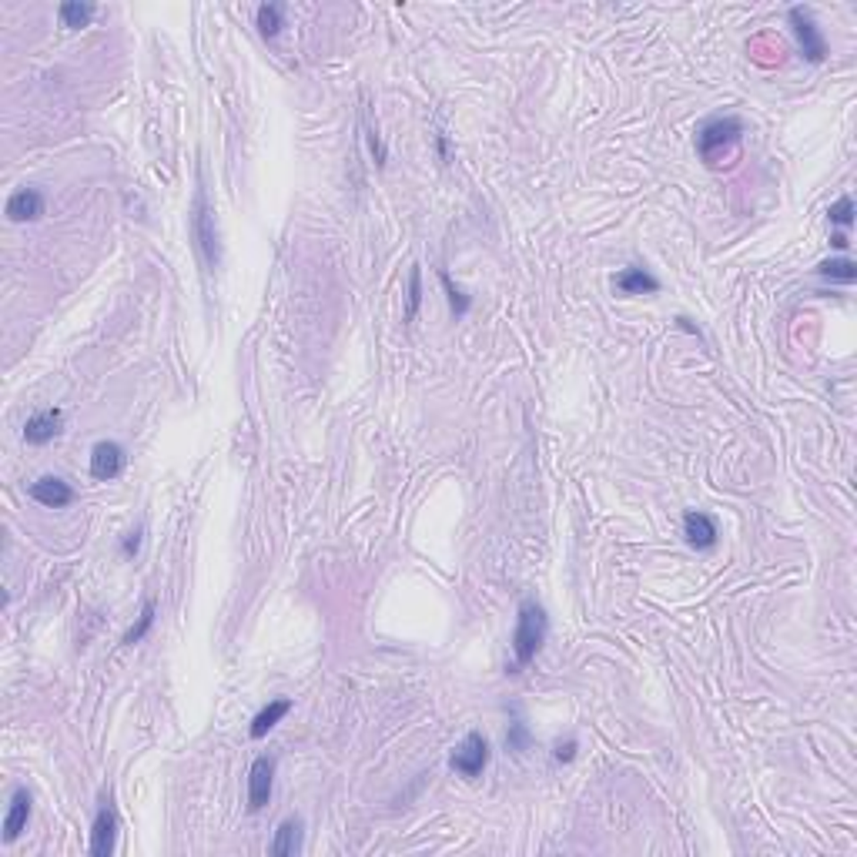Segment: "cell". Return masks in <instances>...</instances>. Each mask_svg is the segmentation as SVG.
I'll return each mask as SVG.
<instances>
[{"label":"cell","instance_id":"ba28073f","mask_svg":"<svg viewBox=\"0 0 857 857\" xmlns=\"http://www.w3.org/2000/svg\"><path fill=\"white\" fill-rule=\"evenodd\" d=\"M124 473V446L117 442H98L90 449V476L101 479V483H111L117 476Z\"/></svg>","mask_w":857,"mask_h":857},{"label":"cell","instance_id":"5b68a950","mask_svg":"<svg viewBox=\"0 0 857 857\" xmlns=\"http://www.w3.org/2000/svg\"><path fill=\"white\" fill-rule=\"evenodd\" d=\"M787 17H791L793 38H797V44H801V54H804L810 64H824V61H827V40H824V34H820V27L814 24L810 11H804V7H791Z\"/></svg>","mask_w":857,"mask_h":857},{"label":"cell","instance_id":"277c9868","mask_svg":"<svg viewBox=\"0 0 857 857\" xmlns=\"http://www.w3.org/2000/svg\"><path fill=\"white\" fill-rule=\"evenodd\" d=\"M192 231H194V242H198V252L205 258L208 269H218L221 261V244H218V228H215V215L208 208L205 194L198 192L194 198V215H192Z\"/></svg>","mask_w":857,"mask_h":857},{"label":"cell","instance_id":"5bb4252c","mask_svg":"<svg viewBox=\"0 0 857 857\" xmlns=\"http://www.w3.org/2000/svg\"><path fill=\"white\" fill-rule=\"evenodd\" d=\"M616 288L623 295H656L660 292V282H656L647 269H640V265H630V269H623L616 275Z\"/></svg>","mask_w":857,"mask_h":857},{"label":"cell","instance_id":"52a82bcc","mask_svg":"<svg viewBox=\"0 0 857 857\" xmlns=\"http://www.w3.org/2000/svg\"><path fill=\"white\" fill-rule=\"evenodd\" d=\"M275 791V757H258L248 770V810L258 814Z\"/></svg>","mask_w":857,"mask_h":857},{"label":"cell","instance_id":"9a60e30c","mask_svg":"<svg viewBox=\"0 0 857 857\" xmlns=\"http://www.w3.org/2000/svg\"><path fill=\"white\" fill-rule=\"evenodd\" d=\"M298 851H302V820L288 818V820H282V827L275 831L271 854H275V857H295Z\"/></svg>","mask_w":857,"mask_h":857},{"label":"cell","instance_id":"7c38bea8","mask_svg":"<svg viewBox=\"0 0 857 857\" xmlns=\"http://www.w3.org/2000/svg\"><path fill=\"white\" fill-rule=\"evenodd\" d=\"M44 215V194L38 192V188H21V192H13L11 198H7V218L11 221H38V218Z\"/></svg>","mask_w":857,"mask_h":857},{"label":"cell","instance_id":"d4e9b609","mask_svg":"<svg viewBox=\"0 0 857 857\" xmlns=\"http://www.w3.org/2000/svg\"><path fill=\"white\" fill-rule=\"evenodd\" d=\"M553 757H556V760H563V764H566V760H573V757H576V741L556 743V754H553Z\"/></svg>","mask_w":857,"mask_h":857},{"label":"cell","instance_id":"7a4b0ae2","mask_svg":"<svg viewBox=\"0 0 857 857\" xmlns=\"http://www.w3.org/2000/svg\"><path fill=\"white\" fill-rule=\"evenodd\" d=\"M743 138V121L741 117H710L707 124L697 131V154L704 158V165L716 167L727 158Z\"/></svg>","mask_w":857,"mask_h":857},{"label":"cell","instance_id":"8fae6325","mask_svg":"<svg viewBox=\"0 0 857 857\" xmlns=\"http://www.w3.org/2000/svg\"><path fill=\"white\" fill-rule=\"evenodd\" d=\"M683 536L690 543L693 550H714L720 533H716V523L707 516V512H687L683 516Z\"/></svg>","mask_w":857,"mask_h":857},{"label":"cell","instance_id":"ac0fdd59","mask_svg":"<svg viewBox=\"0 0 857 857\" xmlns=\"http://www.w3.org/2000/svg\"><path fill=\"white\" fill-rule=\"evenodd\" d=\"M57 17H61V24H64V27H71V30H81V27L90 24V17H94V4H77V0H67V4H61Z\"/></svg>","mask_w":857,"mask_h":857},{"label":"cell","instance_id":"603a6c76","mask_svg":"<svg viewBox=\"0 0 857 857\" xmlns=\"http://www.w3.org/2000/svg\"><path fill=\"white\" fill-rule=\"evenodd\" d=\"M827 218H831V225L851 228V225H854V201H851V198H841V201H834L831 211H827Z\"/></svg>","mask_w":857,"mask_h":857},{"label":"cell","instance_id":"44dd1931","mask_svg":"<svg viewBox=\"0 0 857 857\" xmlns=\"http://www.w3.org/2000/svg\"><path fill=\"white\" fill-rule=\"evenodd\" d=\"M151 627H154V603L148 600V603H144L141 616H138V623H134V627H131L128 633H124V643H128V647L141 643V640H144V633H148Z\"/></svg>","mask_w":857,"mask_h":857},{"label":"cell","instance_id":"30bf717a","mask_svg":"<svg viewBox=\"0 0 857 857\" xmlns=\"http://www.w3.org/2000/svg\"><path fill=\"white\" fill-rule=\"evenodd\" d=\"M61 425H64V416H61V409L38 412V416H30V419H27L24 439L30 442V446H47L51 439H57V435H61Z\"/></svg>","mask_w":857,"mask_h":857},{"label":"cell","instance_id":"d6986e66","mask_svg":"<svg viewBox=\"0 0 857 857\" xmlns=\"http://www.w3.org/2000/svg\"><path fill=\"white\" fill-rule=\"evenodd\" d=\"M818 271L824 279H831V282H841V285L857 282V265L851 258H831V261H824Z\"/></svg>","mask_w":857,"mask_h":857},{"label":"cell","instance_id":"3957f363","mask_svg":"<svg viewBox=\"0 0 857 857\" xmlns=\"http://www.w3.org/2000/svg\"><path fill=\"white\" fill-rule=\"evenodd\" d=\"M489 764V741L483 737V733H466L459 741V747L452 750V757H449V767L456 770L459 777H466V781H476L483 770H486Z\"/></svg>","mask_w":857,"mask_h":857},{"label":"cell","instance_id":"e0dca14e","mask_svg":"<svg viewBox=\"0 0 857 857\" xmlns=\"http://www.w3.org/2000/svg\"><path fill=\"white\" fill-rule=\"evenodd\" d=\"M255 24L261 30V38H279L285 27V7L282 4H261L255 13Z\"/></svg>","mask_w":857,"mask_h":857},{"label":"cell","instance_id":"8992f818","mask_svg":"<svg viewBox=\"0 0 857 857\" xmlns=\"http://www.w3.org/2000/svg\"><path fill=\"white\" fill-rule=\"evenodd\" d=\"M115 841H117V807L111 797H104L94 824H90V854L94 857H111L115 854Z\"/></svg>","mask_w":857,"mask_h":857},{"label":"cell","instance_id":"484cf974","mask_svg":"<svg viewBox=\"0 0 857 857\" xmlns=\"http://www.w3.org/2000/svg\"><path fill=\"white\" fill-rule=\"evenodd\" d=\"M138 546H141V529H134V533H128V539H124V553H138Z\"/></svg>","mask_w":857,"mask_h":857},{"label":"cell","instance_id":"4316f807","mask_svg":"<svg viewBox=\"0 0 857 857\" xmlns=\"http://www.w3.org/2000/svg\"><path fill=\"white\" fill-rule=\"evenodd\" d=\"M831 242H834V248H847V244H851L847 242V235H834Z\"/></svg>","mask_w":857,"mask_h":857},{"label":"cell","instance_id":"7402d4cb","mask_svg":"<svg viewBox=\"0 0 857 857\" xmlns=\"http://www.w3.org/2000/svg\"><path fill=\"white\" fill-rule=\"evenodd\" d=\"M439 279H442V288H446V295H449V305H452V312H456V315H466V312H469V305H473V302H469V295L462 292V288H456L446 271H442Z\"/></svg>","mask_w":857,"mask_h":857},{"label":"cell","instance_id":"6da1fadb","mask_svg":"<svg viewBox=\"0 0 857 857\" xmlns=\"http://www.w3.org/2000/svg\"><path fill=\"white\" fill-rule=\"evenodd\" d=\"M550 633V616L539 603H523L519 616H516V630H512V666L510 673H519L523 666H529L536 660V653L543 650Z\"/></svg>","mask_w":857,"mask_h":857},{"label":"cell","instance_id":"ffe728a7","mask_svg":"<svg viewBox=\"0 0 857 857\" xmlns=\"http://www.w3.org/2000/svg\"><path fill=\"white\" fill-rule=\"evenodd\" d=\"M419 305H423V271L419 265L412 269L409 275V298H406V321H412L419 315Z\"/></svg>","mask_w":857,"mask_h":857},{"label":"cell","instance_id":"cb8c5ba5","mask_svg":"<svg viewBox=\"0 0 857 857\" xmlns=\"http://www.w3.org/2000/svg\"><path fill=\"white\" fill-rule=\"evenodd\" d=\"M506 743H510L512 750H526L529 737H526V727H523V724H512V730L506 733Z\"/></svg>","mask_w":857,"mask_h":857},{"label":"cell","instance_id":"4fadbf2b","mask_svg":"<svg viewBox=\"0 0 857 857\" xmlns=\"http://www.w3.org/2000/svg\"><path fill=\"white\" fill-rule=\"evenodd\" d=\"M27 820H30V793H27L24 787H17L11 797V807H7V818H4V841H7V844L21 837Z\"/></svg>","mask_w":857,"mask_h":857},{"label":"cell","instance_id":"9c48e42d","mask_svg":"<svg viewBox=\"0 0 857 857\" xmlns=\"http://www.w3.org/2000/svg\"><path fill=\"white\" fill-rule=\"evenodd\" d=\"M30 500L47 506V510H64V506L74 502V489L67 486L64 479H57V476H44L38 483H30Z\"/></svg>","mask_w":857,"mask_h":857},{"label":"cell","instance_id":"2e32d148","mask_svg":"<svg viewBox=\"0 0 857 857\" xmlns=\"http://www.w3.org/2000/svg\"><path fill=\"white\" fill-rule=\"evenodd\" d=\"M288 710H292V700H271L269 707H261V710H258V716L252 720V730H248V733H252V741H261V737H265V733H269V730L275 727V724H279V720H282Z\"/></svg>","mask_w":857,"mask_h":857}]
</instances>
